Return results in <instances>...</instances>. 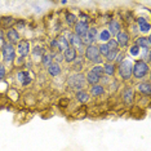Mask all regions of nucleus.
Here are the masks:
<instances>
[{
	"instance_id": "obj_21",
	"label": "nucleus",
	"mask_w": 151,
	"mask_h": 151,
	"mask_svg": "<svg viewBox=\"0 0 151 151\" xmlns=\"http://www.w3.org/2000/svg\"><path fill=\"white\" fill-rule=\"evenodd\" d=\"M56 42H57V49H60V52L61 50L65 52V50L70 47V44H68V42H67V39H66V36L65 35H61L60 37H57Z\"/></svg>"
},
{
	"instance_id": "obj_39",
	"label": "nucleus",
	"mask_w": 151,
	"mask_h": 151,
	"mask_svg": "<svg viewBox=\"0 0 151 151\" xmlns=\"http://www.w3.org/2000/svg\"><path fill=\"white\" fill-rule=\"evenodd\" d=\"M3 63V61H1V53H0V65Z\"/></svg>"
},
{
	"instance_id": "obj_3",
	"label": "nucleus",
	"mask_w": 151,
	"mask_h": 151,
	"mask_svg": "<svg viewBox=\"0 0 151 151\" xmlns=\"http://www.w3.org/2000/svg\"><path fill=\"white\" fill-rule=\"evenodd\" d=\"M132 70H133V61L129 60V58H124L119 63L118 67V74L120 79H123L124 81H128L132 78Z\"/></svg>"
},
{
	"instance_id": "obj_5",
	"label": "nucleus",
	"mask_w": 151,
	"mask_h": 151,
	"mask_svg": "<svg viewBox=\"0 0 151 151\" xmlns=\"http://www.w3.org/2000/svg\"><path fill=\"white\" fill-rule=\"evenodd\" d=\"M84 56L89 62H93L96 65H101V62H102L101 54H99V52H98V45H94V44L85 47Z\"/></svg>"
},
{
	"instance_id": "obj_7",
	"label": "nucleus",
	"mask_w": 151,
	"mask_h": 151,
	"mask_svg": "<svg viewBox=\"0 0 151 151\" xmlns=\"http://www.w3.org/2000/svg\"><path fill=\"white\" fill-rule=\"evenodd\" d=\"M16 53L18 54L19 58H25L31 53V44L29 40H19V43L17 44Z\"/></svg>"
},
{
	"instance_id": "obj_31",
	"label": "nucleus",
	"mask_w": 151,
	"mask_h": 151,
	"mask_svg": "<svg viewBox=\"0 0 151 151\" xmlns=\"http://www.w3.org/2000/svg\"><path fill=\"white\" fill-rule=\"evenodd\" d=\"M98 52L101 56H107V53L110 52V48L107 47V44L106 43H99V45H98Z\"/></svg>"
},
{
	"instance_id": "obj_16",
	"label": "nucleus",
	"mask_w": 151,
	"mask_h": 151,
	"mask_svg": "<svg viewBox=\"0 0 151 151\" xmlns=\"http://www.w3.org/2000/svg\"><path fill=\"white\" fill-rule=\"evenodd\" d=\"M107 31L110 32V35L111 36H116L118 34L122 31V26H120L119 21H116V19H111L109 23V29Z\"/></svg>"
},
{
	"instance_id": "obj_11",
	"label": "nucleus",
	"mask_w": 151,
	"mask_h": 151,
	"mask_svg": "<svg viewBox=\"0 0 151 151\" xmlns=\"http://www.w3.org/2000/svg\"><path fill=\"white\" fill-rule=\"evenodd\" d=\"M17 80H18L19 84L23 85V87L31 84L32 78H31V75H30V71H26V70L18 71V73H17Z\"/></svg>"
},
{
	"instance_id": "obj_24",
	"label": "nucleus",
	"mask_w": 151,
	"mask_h": 151,
	"mask_svg": "<svg viewBox=\"0 0 151 151\" xmlns=\"http://www.w3.org/2000/svg\"><path fill=\"white\" fill-rule=\"evenodd\" d=\"M105 93V87L101 84H96V85H92L91 88V94L89 96H93V97H99Z\"/></svg>"
},
{
	"instance_id": "obj_18",
	"label": "nucleus",
	"mask_w": 151,
	"mask_h": 151,
	"mask_svg": "<svg viewBox=\"0 0 151 151\" xmlns=\"http://www.w3.org/2000/svg\"><path fill=\"white\" fill-rule=\"evenodd\" d=\"M137 25H138V29H139V31L142 32V34H149L150 32L151 26H150V22L147 21L146 18H143V17H139V18L137 19Z\"/></svg>"
},
{
	"instance_id": "obj_4",
	"label": "nucleus",
	"mask_w": 151,
	"mask_h": 151,
	"mask_svg": "<svg viewBox=\"0 0 151 151\" xmlns=\"http://www.w3.org/2000/svg\"><path fill=\"white\" fill-rule=\"evenodd\" d=\"M149 71H150L149 65L145 63L142 60H138V61H134V62H133L132 75L136 79H138V80H142V79H145L147 75H149Z\"/></svg>"
},
{
	"instance_id": "obj_22",
	"label": "nucleus",
	"mask_w": 151,
	"mask_h": 151,
	"mask_svg": "<svg viewBox=\"0 0 151 151\" xmlns=\"http://www.w3.org/2000/svg\"><path fill=\"white\" fill-rule=\"evenodd\" d=\"M31 57H32V60H34V62H40L42 61V58L44 56V50H43V48L42 47H35V49L31 50Z\"/></svg>"
},
{
	"instance_id": "obj_26",
	"label": "nucleus",
	"mask_w": 151,
	"mask_h": 151,
	"mask_svg": "<svg viewBox=\"0 0 151 151\" xmlns=\"http://www.w3.org/2000/svg\"><path fill=\"white\" fill-rule=\"evenodd\" d=\"M102 67H104V74L107 76H114L116 73V66L114 63H105Z\"/></svg>"
},
{
	"instance_id": "obj_37",
	"label": "nucleus",
	"mask_w": 151,
	"mask_h": 151,
	"mask_svg": "<svg viewBox=\"0 0 151 151\" xmlns=\"http://www.w3.org/2000/svg\"><path fill=\"white\" fill-rule=\"evenodd\" d=\"M124 58H125V57H124V53H123V52L120 53V52H119V54H118V56H116V58H115V61H116L118 63H120L123 60H124Z\"/></svg>"
},
{
	"instance_id": "obj_20",
	"label": "nucleus",
	"mask_w": 151,
	"mask_h": 151,
	"mask_svg": "<svg viewBox=\"0 0 151 151\" xmlns=\"http://www.w3.org/2000/svg\"><path fill=\"white\" fill-rule=\"evenodd\" d=\"M85 80H87V84H89V85H96L99 83L101 78H99L97 74H94L92 70H89L87 75H85Z\"/></svg>"
},
{
	"instance_id": "obj_32",
	"label": "nucleus",
	"mask_w": 151,
	"mask_h": 151,
	"mask_svg": "<svg viewBox=\"0 0 151 151\" xmlns=\"http://www.w3.org/2000/svg\"><path fill=\"white\" fill-rule=\"evenodd\" d=\"M91 70L93 71L94 74H97L101 79H102V76L105 75V74H104V67H102V65H96V66H93V67L91 68Z\"/></svg>"
},
{
	"instance_id": "obj_28",
	"label": "nucleus",
	"mask_w": 151,
	"mask_h": 151,
	"mask_svg": "<svg viewBox=\"0 0 151 151\" xmlns=\"http://www.w3.org/2000/svg\"><path fill=\"white\" fill-rule=\"evenodd\" d=\"M118 54H119V49H110V52L107 53V56H106V61H107V63L114 62Z\"/></svg>"
},
{
	"instance_id": "obj_6",
	"label": "nucleus",
	"mask_w": 151,
	"mask_h": 151,
	"mask_svg": "<svg viewBox=\"0 0 151 151\" xmlns=\"http://www.w3.org/2000/svg\"><path fill=\"white\" fill-rule=\"evenodd\" d=\"M67 42L68 44H70V47L71 48H74L76 52H80L81 54H84V50H85V48H84V44L83 42H81V37H79L78 35H75L74 32H67Z\"/></svg>"
},
{
	"instance_id": "obj_1",
	"label": "nucleus",
	"mask_w": 151,
	"mask_h": 151,
	"mask_svg": "<svg viewBox=\"0 0 151 151\" xmlns=\"http://www.w3.org/2000/svg\"><path fill=\"white\" fill-rule=\"evenodd\" d=\"M67 85L70 87L73 91L79 92V91H84L85 85H87V80H85V75L81 73H76L73 75H68L67 78Z\"/></svg>"
},
{
	"instance_id": "obj_13",
	"label": "nucleus",
	"mask_w": 151,
	"mask_h": 151,
	"mask_svg": "<svg viewBox=\"0 0 151 151\" xmlns=\"http://www.w3.org/2000/svg\"><path fill=\"white\" fill-rule=\"evenodd\" d=\"M116 43H118V45L119 47H122V48H125V47H128V44H129V40H130V37H129V34L128 32H125V31H120L118 35H116Z\"/></svg>"
},
{
	"instance_id": "obj_33",
	"label": "nucleus",
	"mask_w": 151,
	"mask_h": 151,
	"mask_svg": "<svg viewBox=\"0 0 151 151\" xmlns=\"http://www.w3.org/2000/svg\"><path fill=\"white\" fill-rule=\"evenodd\" d=\"M139 52H141V49L136 45V44H133V45L129 48V54H130L132 57H137V56L139 54Z\"/></svg>"
},
{
	"instance_id": "obj_17",
	"label": "nucleus",
	"mask_w": 151,
	"mask_h": 151,
	"mask_svg": "<svg viewBox=\"0 0 151 151\" xmlns=\"http://www.w3.org/2000/svg\"><path fill=\"white\" fill-rule=\"evenodd\" d=\"M137 89H138V92L142 96H149L151 94V84H150V81L149 80H146V81H141V83L137 85Z\"/></svg>"
},
{
	"instance_id": "obj_10",
	"label": "nucleus",
	"mask_w": 151,
	"mask_h": 151,
	"mask_svg": "<svg viewBox=\"0 0 151 151\" xmlns=\"http://www.w3.org/2000/svg\"><path fill=\"white\" fill-rule=\"evenodd\" d=\"M5 42L9 43V44H18L19 40H21V36H19L18 31H17L16 29H13V27H11V29H8L5 31Z\"/></svg>"
},
{
	"instance_id": "obj_12",
	"label": "nucleus",
	"mask_w": 151,
	"mask_h": 151,
	"mask_svg": "<svg viewBox=\"0 0 151 151\" xmlns=\"http://www.w3.org/2000/svg\"><path fill=\"white\" fill-rule=\"evenodd\" d=\"M62 54H63V61H66L67 63H74V61H76L78 58V52L71 47H68Z\"/></svg>"
},
{
	"instance_id": "obj_36",
	"label": "nucleus",
	"mask_w": 151,
	"mask_h": 151,
	"mask_svg": "<svg viewBox=\"0 0 151 151\" xmlns=\"http://www.w3.org/2000/svg\"><path fill=\"white\" fill-rule=\"evenodd\" d=\"M5 75H6V68L4 65H0V80H3V79L5 78Z\"/></svg>"
},
{
	"instance_id": "obj_34",
	"label": "nucleus",
	"mask_w": 151,
	"mask_h": 151,
	"mask_svg": "<svg viewBox=\"0 0 151 151\" xmlns=\"http://www.w3.org/2000/svg\"><path fill=\"white\" fill-rule=\"evenodd\" d=\"M52 57H53V61H56V63H58V65L63 61V54L61 52H57V53L52 54Z\"/></svg>"
},
{
	"instance_id": "obj_29",
	"label": "nucleus",
	"mask_w": 151,
	"mask_h": 151,
	"mask_svg": "<svg viewBox=\"0 0 151 151\" xmlns=\"http://www.w3.org/2000/svg\"><path fill=\"white\" fill-rule=\"evenodd\" d=\"M14 23V19H13V17H3L1 18V25H3V27H5L6 30L8 29H11V26Z\"/></svg>"
},
{
	"instance_id": "obj_15",
	"label": "nucleus",
	"mask_w": 151,
	"mask_h": 151,
	"mask_svg": "<svg viewBox=\"0 0 151 151\" xmlns=\"http://www.w3.org/2000/svg\"><path fill=\"white\" fill-rule=\"evenodd\" d=\"M134 44L139 48V49H150L151 39H150V36H139L136 39Z\"/></svg>"
},
{
	"instance_id": "obj_23",
	"label": "nucleus",
	"mask_w": 151,
	"mask_h": 151,
	"mask_svg": "<svg viewBox=\"0 0 151 151\" xmlns=\"http://www.w3.org/2000/svg\"><path fill=\"white\" fill-rule=\"evenodd\" d=\"M75 98H76V101L80 102V104H87L89 101V98H91V96L85 91H79L75 93Z\"/></svg>"
},
{
	"instance_id": "obj_19",
	"label": "nucleus",
	"mask_w": 151,
	"mask_h": 151,
	"mask_svg": "<svg viewBox=\"0 0 151 151\" xmlns=\"http://www.w3.org/2000/svg\"><path fill=\"white\" fill-rule=\"evenodd\" d=\"M47 71H48V74H49V76L56 78V76H58V75H61V73H62V68H61V66L58 63L53 62V63H50L49 66L47 67Z\"/></svg>"
},
{
	"instance_id": "obj_9",
	"label": "nucleus",
	"mask_w": 151,
	"mask_h": 151,
	"mask_svg": "<svg viewBox=\"0 0 151 151\" xmlns=\"http://www.w3.org/2000/svg\"><path fill=\"white\" fill-rule=\"evenodd\" d=\"M97 35H98V30L96 27H89L87 35L84 37H81V42H83L84 45H92L96 40H97Z\"/></svg>"
},
{
	"instance_id": "obj_2",
	"label": "nucleus",
	"mask_w": 151,
	"mask_h": 151,
	"mask_svg": "<svg viewBox=\"0 0 151 151\" xmlns=\"http://www.w3.org/2000/svg\"><path fill=\"white\" fill-rule=\"evenodd\" d=\"M0 53H1V61L3 65H12L16 61V48L14 45L9 43H4L1 45V49H0Z\"/></svg>"
},
{
	"instance_id": "obj_27",
	"label": "nucleus",
	"mask_w": 151,
	"mask_h": 151,
	"mask_svg": "<svg viewBox=\"0 0 151 151\" xmlns=\"http://www.w3.org/2000/svg\"><path fill=\"white\" fill-rule=\"evenodd\" d=\"M65 19H66V23L68 26H75V23L78 22V17L74 13H70V12H67L65 14Z\"/></svg>"
},
{
	"instance_id": "obj_8",
	"label": "nucleus",
	"mask_w": 151,
	"mask_h": 151,
	"mask_svg": "<svg viewBox=\"0 0 151 151\" xmlns=\"http://www.w3.org/2000/svg\"><path fill=\"white\" fill-rule=\"evenodd\" d=\"M88 30H89V25L84 19H78V22L75 23V26H74V34L78 35L79 37H84L87 35Z\"/></svg>"
},
{
	"instance_id": "obj_14",
	"label": "nucleus",
	"mask_w": 151,
	"mask_h": 151,
	"mask_svg": "<svg viewBox=\"0 0 151 151\" xmlns=\"http://www.w3.org/2000/svg\"><path fill=\"white\" fill-rule=\"evenodd\" d=\"M123 101L127 105H132L134 101V89L132 87H127L123 92Z\"/></svg>"
},
{
	"instance_id": "obj_25",
	"label": "nucleus",
	"mask_w": 151,
	"mask_h": 151,
	"mask_svg": "<svg viewBox=\"0 0 151 151\" xmlns=\"http://www.w3.org/2000/svg\"><path fill=\"white\" fill-rule=\"evenodd\" d=\"M110 39H111V35H110V32L107 31V29L101 30L97 35V40L99 43H107Z\"/></svg>"
},
{
	"instance_id": "obj_30",
	"label": "nucleus",
	"mask_w": 151,
	"mask_h": 151,
	"mask_svg": "<svg viewBox=\"0 0 151 151\" xmlns=\"http://www.w3.org/2000/svg\"><path fill=\"white\" fill-rule=\"evenodd\" d=\"M40 62L43 63V66L48 67L50 63H53V57H52V54H50V53H44V56H43V58H42V61H40Z\"/></svg>"
},
{
	"instance_id": "obj_35",
	"label": "nucleus",
	"mask_w": 151,
	"mask_h": 151,
	"mask_svg": "<svg viewBox=\"0 0 151 151\" xmlns=\"http://www.w3.org/2000/svg\"><path fill=\"white\" fill-rule=\"evenodd\" d=\"M106 44H107V47L110 48V49H119L118 43H116V40H115V39H112V37H111V39H110Z\"/></svg>"
},
{
	"instance_id": "obj_38",
	"label": "nucleus",
	"mask_w": 151,
	"mask_h": 151,
	"mask_svg": "<svg viewBox=\"0 0 151 151\" xmlns=\"http://www.w3.org/2000/svg\"><path fill=\"white\" fill-rule=\"evenodd\" d=\"M26 62H25V60H23V58H17V60H16V65H17V66H18V65H19V66H21V65H25Z\"/></svg>"
}]
</instances>
